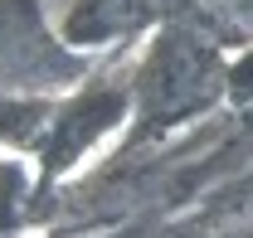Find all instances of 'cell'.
I'll list each match as a JSON object with an SVG mask.
<instances>
[{
    "mask_svg": "<svg viewBox=\"0 0 253 238\" xmlns=\"http://www.w3.org/2000/svg\"><path fill=\"white\" fill-rule=\"evenodd\" d=\"M229 73H224L219 54L190 30H166L151 44V54L136 73V117L170 126L195 112H205L224 92Z\"/></svg>",
    "mask_w": 253,
    "mask_h": 238,
    "instance_id": "1",
    "label": "cell"
},
{
    "mask_svg": "<svg viewBox=\"0 0 253 238\" xmlns=\"http://www.w3.org/2000/svg\"><path fill=\"white\" fill-rule=\"evenodd\" d=\"M234 78H239V88H244V92H253V54L244 59V68H239Z\"/></svg>",
    "mask_w": 253,
    "mask_h": 238,
    "instance_id": "2",
    "label": "cell"
}]
</instances>
